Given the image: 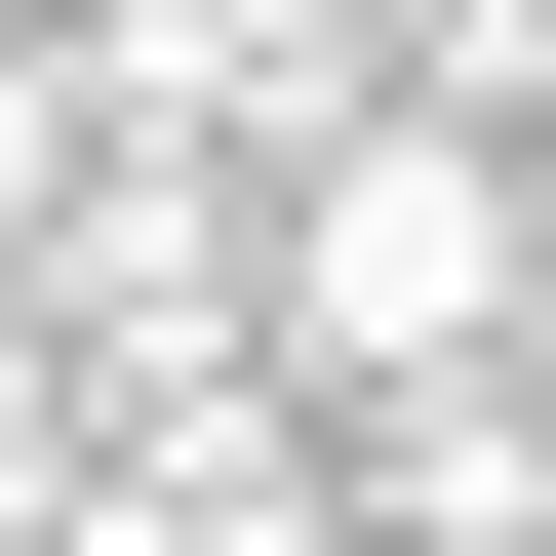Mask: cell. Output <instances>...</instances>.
Listing matches in <instances>:
<instances>
[{"label": "cell", "instance_id": "cell-2", "mask_svg": "<svg viewBox=\"0 0 556 556\" xmlns=\"http://www.w3.org/2000/svg\"><path fill=\"white\" fill-rule=\"evenodd\" d=\"M40 199H80V80H40V0H0V239H40Z\"/></svg>", "mask_w": 556, "mask_h": 556}, {"label": "cell", "instance_id": "cell-1", "mask_svg": "<svg viewBox=\"0 0 556 556\" xmlns=\"http://www.w3.org/2000/svg\"><path fill=\"white\" fill-rule=\"evenodd\" d=\"M517 278H556V160L318 119V160L239 199V358H278V397H438V358H517Z\"/></svg>", "mask_w": 556, "mask_h": 556}, {"label": "cell", "instance_id": "cell-3", "mask_svg": "<svg viewBox=\"0 0 556 556\" xmlns=\"http://www.w3.org/2000/svg\"><path fill=\"white\" fill-rule=\"evenodd\" d=\"M40 477H80V397H40V318H0V556H40Z\"/></svg>", "mask_w": 556, "mask_h": 556}, {"label": "cell", "instance_id": "cell-4", "mask_svg": "<svg viewBox=\"0 0 556 556\" xmlns=\"http://www.w3.org/2000/svg\"><path fill=\"white\" fill-rule=\"evenodd\" d=\"M517 397H556V278H517Z\"/></svg>", "mask_w": 556, "mask_h": 556}]
</instances>
